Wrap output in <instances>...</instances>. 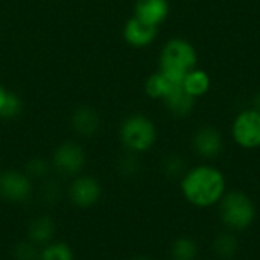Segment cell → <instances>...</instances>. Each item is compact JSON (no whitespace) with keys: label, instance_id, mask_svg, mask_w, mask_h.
Returning <instances> with one entry per match:
<instances>
[{"label":"cell","instance_id":"1","mask_svg":"<svg viewBox=\"0 0 260 260\" xmlns=\"http://www.w3.org/2000/svg\"><path fill=\"white\" fill-rule=\"evenodd\" d=\"M180 189L184 200L198 207L209 209L222 200L227 192L225 175L213 165H198L181 177Z\"/></svg>","mask_w":260,"mask_h":260},{"label":"cell","instance_id":"2","mask_svg":"<svg viewBox=\"0 0 260 260\" xmlns=\"http://www.w3.org/2000/svg\"><path fill=\"white\" fill-rule=\"evenodd\" d=\"M198 53L192 43L184 38L169 40L160 52V72L175 84H181L184 76L197 67Z\"/></svg>","mask_w":260,"mask_h":260},{"label":"cell","instance_id":"3","mask_svg":"<svg viewBox=\"0 0 260 260\" xmlns=\"http://www.w3.org/2000/svg\"><path fill=\"white\" fill-rule=\"evenodd\" d=\"M122 146L133 154H145L157 143V126L151 117L142 113L129 114L119 128Z\"/></svg>","mask_w":260,"mask_h":260},{"label":"cell","instance_id":"4","mask_svg":"<svg viewBox=\"0 0 260 260\" xmlns=\"http://www.w3.org/2000/svg\"><path fill=\"white\" fill-rule=\"evenodd\" d=\"M221 222L230 232H245L256 219L254 201L241 190L225 192L219 201Z\"/></svg>","mask_w":260,"mask_h":260},{"label":"cell","instance_id":"5","mask_svg":"<svg viewBox=\"0 0 260 260\" xmlns=\"http://www.w3.org/2000/svg\"><path fill=\"white\" fill-rule=\"evenodd\" d=\"M53 174L62 178H73L85 171L87 152L84 146L75 140H66L59 143L50 158Z\"/></svg>","mask_w":260,"mask_h":260},{"label":"cell","instance_id":"6","mask_svg":"<svg viewBox=\"0 0 260 260\" xmlns=\"http://www.w3.org/2000/svg\"><path fill=\"white\" fill-rule=\"evenodd\" d=\"M102 195L104 186L101 180L85 172L70 178L69 184L66 186L67 201L79 210H88L98 206L102 200Z\"/></svg>","mask_w":260,"mask_h":260},{"label":"cell","instance_id":"7","mask_svg":"<svg viewBox=\"0 0 260 260\" xmlns=\"http://www.w3.org/2000/svg\"><path fill=\"white\" fill-rule=\"evenodd\" d=\"M35 197V183L20 169L0 171V200L14 206L29 203Z\"/></svg>","mask_w":260,"mask_h":260},{"label":"cell","instance_id":"8","mask_svg":"<svg viewBox=\"0 0 260 260\" xmlns=\"http://www.w3.org/2000/svg\"><path fill=\"white\" fill-rule=\"evenodd\" d=\"M232 137L242 149L260 148V111L251 107L238 113L232 123Z\"/></svg>","mask_w":260,"mask_h":260},{"label":"cell","instance_id":"9","mask_svg":"<svg viewBox=\"0 0 260 260\" xmlns=\"http://www.w3.org/2000/svg\"><path fill=\"white\" fill-rule=\"evenodd\" d=\"M192 149L204 160H213L219 157L224 151L222 133L212 125L200 126L192 136Z\"/></svg>","mask_w":260,"mask_h":260},{"label":"cell","instance_id":"10","mask_svg":"<svg viewBox=\"0 0 260 260\" xmlns=\"http://www.w3.org/2000/svg\"><path fill=\"white\" fill-rule=\"evenodd\" d=\"M26 239L40 248L55 241L56 239L55 219L47 213H40L32 216L26 225Z\"/></svg>","mask_w":260,"mask_h":260},{"label":"cell","instance_id":"11","mask_svg":"<svg viewBox=\"0 0 260 260\" xmlns=\"http://www.w3.org/2000/svg\"><path fill=\"white\" fill-rule=\"evenodd\" d=\"M169 2L168 0H136L134 17L140 21L158 27L169 17Z\"/></svg>","mask_w":260,"mask_h":260},{"label":"cell","instance_id":"12","mask_svg":"<svg viewBox=\"0 0 260 260\" xmlns=\"http://www.w3.org/2000/svg\"><path fill=\"white\" fill-rule=\"evenodd\" d=\"M72 129L81 137H93L101 129V116L90 105H81L70 116Z\"/></svg>","mask_w":260,"mask_h":260},{"label":"cell","instance_id":"13","mask_svg":"<svg viewBox=\"0 0 260 260\" xmlns=\"http://www.w3.org/2000/svg\"><path fill=\"white\" fill-rule=\"evenodd\" d=\"M158 34V27L146 24L143 21H140L139 18H136L134 15L125 23L123 26V38L125 41L137 49L142 47H148L151 46Z\"/></svg>","mask_w":260,"mask_h":260},{"label":"cell","instance_id":"14","mask_svg":"<svg viewBox=\"0 0 260 260\" xmlns=\"http://www.w3.org/2000/svg\"><path fill=\"white\" fill-rule=\"evenodd\" d=\"M161 101L168 108V111L178 119L187 117L195 107V98H192L183 88V84H175Z\"/></svg>","mask_w":260,"mask_h":260},{"label":"cell","instance_id":"15","mask_svg":"<svg viewBox=\"0 0 260 260\" xmlns=\"http://www.w3.org/2000/svg\"><path fill=\"white\" fill-rule=\"evenodd\" d=\"M38 189L35 190V197L38 203L44 207H55L58 206L62 198H66V187L56 177H49L47 180L38 183Z\"/></svg>","mask_w":260,"mask_h":260},{"label":"cell","instance_id":"16","mask_svg":"<svg viewBox=\"0 0 260 260\" xmlns=\"http://www.w3.org/2000/svg\"><path fill=\"white\" fill-rule=\"evenodd\" d=\"M183 88L192 96V98H201L210 90L212 79L209 73L203 69H192L183 79Z\"/></svg>","mask_w":260,"mask_h":260},{"label":"cell","instance_id":"17","mask_svg":"<svg viewBox=\"0 0 260 260\" xmlns=\"http://www.w3.org/2000/svg\"><path fill=\"white\" fill-rule=\"evenodd\" d=\"M213 253L221 260H233L239 253V241L235 232H221L212 244Z\"/></svg>","mask_w":260,"mask_h":260},{"label":"cell","instance_id":"18","mask_svg":"<svg viewBox=\"0 0 260 260\" xmlns=\"http://www.w3.org/2000/svg\"><path fill=\"white\" fill-rule=\"evenodd\" d=\"M169 254L172 260H195L198 257V244L190 236L175 238L171 244Z\"/></svg>","mask_w":260,"mask_h":260},{"label":"cell","instance_id":"19","mask_svg":"<svg viewBox=\"0 0 260 260\" xmlns=\"http://www.w3.org/2000/svg\"><path fill=\"white\" fill-rule=\"evenodd\" d=\"M40 260H76V254L70 244L55 239L41 248Z\"/></svg>","mask_w":260,"mask_h":260},{"label":"cell","instance_id":"20","mask_svg":"<svg viewBox=\"0 0 260 260\" xmlns=\"http://www.w3.org/2000/svg\"><path fill=\"white\" fill-rule=\"evenodd\" d=\"M175 85V82H172L171 79H168L160 70L149 75L146 82H145V93L151 98V99H163L171 88Z\"/></svg>","mask_w":260,"mask_h":260},{"label":"cell","instance_id":"21","mask_svg":"<svg viewBox=\"0 0 260 260\" xmlns=\"http://www.w3.org/2000/svg\"><path fill=\"white\" fill-rule=\"evenodd\" d=\"M24 174L34 181V183H41L52 177L53 169L50 165V160H46L43 157H34L24 165Z\"/></svg>","mask_w":260,"mask_h":260},{"label":"cell","instance_id":"22","mask_svg":"<svg viewBox=\"0 0 260 260\" xmlns=\"http://www.w3.org/2000/svg\"><path fill=\"white\" fill-rule=\"evenodd\" d=\"M160 168L163 175L171 180L181 178L186 174V161L180 154H168L166 157H163Z\"/></svg>","mask_w":260,"mask_h":260},{"label":"cell","instance_id":"23","mask_svg":"<svg viewBox=\"0 0 260 260\" xmlns=\"http://www.w3.org/2000/svg\"><path fill=\"white\" fill-rule=\"evenodd\" d=\"M140 160H139V155L137 154H133V152H125L116 163V171L117 174L122 177V178H134L137 177V174L140 172Z\"/></svg>","mask_w":260,"mask_h":260},{"label":"cell","instance_id":"24","mask_svg":"<svg viewBox=\"0 0 260 260\" xmlns=\"http://www.w3.org/2000/svg\"><path fill=\"white\" fill-rule=\"evenodd\" d=\"M40 251L41 248L34 245L26 238L18 241L12 247V259L14 260H40Z\"/></svg>","mask_w":260,"mask_h":260},{"label":"cell","instance_id":"25","mask_svg":"<svg viewBox=\"0 0 260 260\" xmlns=\"http://www.w3.org/2000/svg\"><path fill=\"white\" fill-rule=\"evenodd\" d=\"M23 111V101L18 94L12 93V91H8L6 94V99L3 102V107L0 110V119H5V120H11V119H15L21 114Z\"/></svg>","mask_w":260,"mask_h":260},{"label":"cell","instance_id":"26","mask_svg":"<svg viewBox=\"0 0 260 260\" xmlns=\"http://www.w3.org/2000/svg\"><path fill=\"white\" fill-rule=\"evenodd\" d=\"M6 94H8V90H5V87L0 84V110H2V107H3V102H5V99H6Z\"/></svg>","mask_w":260,"mask_h":260},{"label":"cell","instance_id":"27","mask_svg":"<svg viewBox=\"0 0 260 260\" xmlns=\"http://www.w3.org/2000/svg\"><path fill=\"white\" fill-rule=\"evenodd\" d=\"M253 108H254V110H257V111H260V91H257V93L254 94V99H253Z\"/></svg>","mask_w":260,"mask_h":260},{"label":"cell","instance_id":"28","mask_svg":"<svg viewBox=\"0 0 260 260\" xmlns=\"http://www.w3.org/2000/svg\"><path fill=\"white\" fill-rule=\"evenodd\" d=\"M131 260H152L149 256H143V254H140V256H136V257H133Z\"/></svg>","mask_w":260,"mask_h":260}]
</instances>
